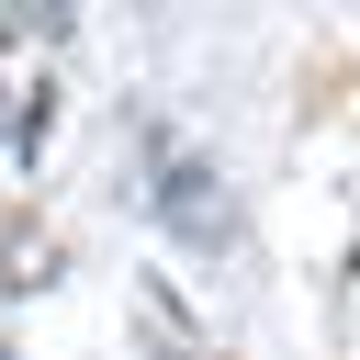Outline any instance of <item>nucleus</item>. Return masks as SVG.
<instances>
[{
  "mask_svg": "<svg viewBox=\"0 0 360 360\" xmlns=\"http://www.w3.org/2000/svg\"><path fill=\"white\" fill-rule=\"evenodd\" d=\"M11 22L22 34H68V0H11Z\"/></svg>",
  "mask_w": 360,
  "mask_h": 360,
  "instance_id": "4",
  "label": "nucleus"
},
{
  "mask_svg": "<svg viewBox=\"0 0 360 360\" xmlns=\"http://www.w3.org/2000/svg\"><path fill=\"white\" fill-rule=\"evenodd\" d=\"M0 360H11V349H0Z\"/></svg>",
  "mask_w": 360,
  "mask_h": 360,
  "instance_id": "5",
  "label": "nucleus"
},
{
  "mask_svg": "<svg viewBox=\"0 0 360 360\" xmlns=\"http://www.w3.org/2000/svg\"><path fill=\"white\" fill-rule=\"evenodd\" d=\"M45 135V90L22 79V56H11V34H0V146H34Z\"/></svg>",
  "mask_w": 360,
  "mask_h": 360,
  "instance_id": "2",
  "label": "nucleus"
},
{
  "mask_svg": "<svg viewBox=\"0 0 360 360\" xmlns=\"http://www.w3.org/2000/svg\"><path fill=\"white\" fill-rule=\"evenodd\" d=\"M146 202H158V225L180 236V248H225L236 236V202H225V180L180 146V135H146Z\"/></svg>",
  "mask_w": 360,
  "mask_h": 360,
  "instance_id": "1",
  "label": "nucleus"
},
{
  "mask_svg": "<svg viewBox=\"0 0 360 360\" xmlns=\"http://www.w3.org/2000/svg\"><path fill=\"white\" fill-rule=\"evenodd\" d=\"M146 338H158V360H214V349L180 326V304H169V292H146Z\"/></svg>",
  "mask_w": 360,
  "mask_h": 360,
  "instance_id": "3",
  "label": "nucleus"
}]
</instances>
